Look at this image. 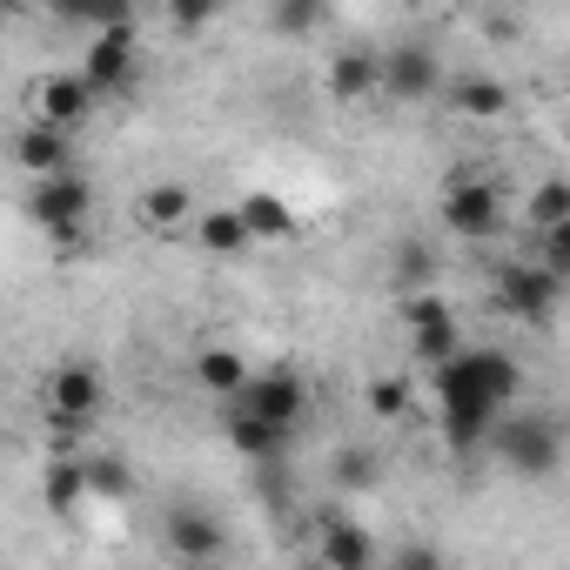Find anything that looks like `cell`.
Wrapping results in <instances>:
<instances>
[{"label":"cell","instance_id":"30","mask_svg":"<svg viewBox=\"0 0 570 570\" xmlns=\"http://www.w3.org/2000/svg\"><path fill=\"white\" fill-rule=\"evenodd\" d=\"M376 476H383V470H376L370 450H343V456H336V483H343V490H376Z\"/></svg>","mask_w":570,"mask_h":570},{"label":"cell","instance_id":"13","mask_svg":"<svg viewBox=\"0 0 570 570\" xmlns=\"http://www.w3.org/2000/svg\"><path fill=\"white\" fill-rule=\"evenodd\" d=\"M75 128H55V121H28L21 135H14V161L41 181V175H61V168H75V141H68Z\"/></svg>","mask_w":570,"mask_h":570},{"label":"cell","instance_id":"27","mask_svg":"<svg viewBox=\"0 0 570 570\" xmlns=\"http://www.w3.org/2000/svg\"><path fill=\"white\" fill-rule=\"evenodd\" d=\"M570 215V175H550V181H537L530 188V202H523V222H530V235L537 228H557Z\"/></svg>","mask_w":570,"mask_h":570},{"label":"cell","instance_id":"23","mask_svg":"<svg viewBox=\"0 0 570 570\" xmlns=\"http://www.w3.org/2000/svg\"><path fill=\"white\" fill-rule=\"evenodd\" d=\"M188 215H195V188H188V181H155V188H141V222H148V228L168 235V228H181Z\"/></svg>","mask_w":570,"mask_h":570},{"label":"cell","instance_id":"14","mask_svg":"<svg viewBox=\"0 0 570 570\" xmlns=\"http://www.w3.org/2000/svg\"><path fill=\"white\" fill-rule=\"evenodd\" d=\"M228 550V530L208 517V510H175L168 517V557H181V563H215Z\"/></svg>","mask_w":570,"mask_h":570},{"label":"cell","instance_id":"32","mask_svg":"<svg viewBox=\"0 0 570 570\" xmlns=\"http://www.w3.org/2000/svg\"><path fill=\"white\" fill-rule=\"evenodd\" d=\"M390 563H410V570H423V563H443V550H436V543H403Z\"/></svg>","mask_w":570,"mask_h":570},{"label":"cell","instance_id":"16","mask_svg":"<svg viewBox=\"0 0 570 570\" xmlns=\"http://www.w3.org/2000/svg\"><path fill=\"white\" fill-rule=\"evenodd\" d=\"M195 242H202L208 255H222V262H235V255L262 248V242H255V228H248V215H242V202H235V208H208V215L195 222Z\"/></svg>","mask_w":570,"mask_h":570},{"label":"cell","instance_id":"24","mask_svg":"<svg viewBox=\"0 0 570 570\" xmlns=\"http://www.w3.org/2000/svg\"><path fill=\"white\" fill-rule=\"evenodd\" d=\"M396 289L416 296V289H436V248L430 242H396Z\"/></svg>","mask_w":570,"mask_h":570},{"label":"cell","instance_id":"21","mask_svg":"<svg viewBox=\"0 0 570 570\" xmlns=\"http://www.w3.org/2000/svg\"><path fill=\"white\" fill-rule=\"evenodd\" d=\"M48 8H55V21L88 28V35H101V28H135V0H48Z\"/></svg>","mask_w":570,"mask_h":570},{"label":"cell","instance_id":"25","mask_svg":"<svg viewBox=\"0 0 570 570\" xmlns=\"http://www.w3.org/2000/svg\"><path fill=\"white\" fill-rule=\"evenodd\" d=\"M410 350H416V363H450L456 350H463V330H456V316H436V323H416L410 330Z\"/></svg>","mask_w":570,"mask_h":570},{"label":"cell","instance_id":"29","mask_svg":"<svg viewBox=\"0 0 570 570\" xmlns=\"http://www.w3.org/2000/svg\"><path fill=\"white\" fill-rule=\"evenodd\" d=\"M370 410H376L383 423L410 416V383H403V376H370Z\"/></svg>","mask_w":570,"mask_h":570},{"label":"cell","instance_id":"28","mask_svg":"<svg viewBox=\"0 0 570 570\" xmlns=\"http://www.w3.org/2000/svg\"><path fill=\"white\" fill-rule=\"evenodd\" d=\"M222 8H228V0H168V28L202 35V28H215V21H222Z\"/></svg>","mask_w":570,"mask_h":570},{"label":"cell","instance_id":"1","mask_svg":"<svg viewBox=\"0 0 570 570\" xmlns=\"http://www.w3.org/2000/svg\"><path fill=\"white\" fill-rule=\"evenodd\" d=\"M436 383V430L456 456H476L497 430L503 410H517L523 396V363L510 350H456L450 363L430 370Z\"/></svg>","mask_w":570,"mask_h":570},{"label":"cell","instance_id":"7","mask_svg":"<svg viewBox=\"0 0 570 570\" xmlns=\"http://www.w3.org/2000/svg\"><path fill=\"white\" fill-rule=\"evenodd\" d=\"M228 410H248V416H268V423H303V410H309V383L296 376V370H262V376H248L235 396H228Z\"/></svg>","mask_w":570,"mask_h":570},{"label":"cell","instance_id":"3","mask_svg":"<svg viewBox=\"0 0 570 570\" xmlns=\"http://www.w3.org/2000/svg\"><path fill=\"white\" fill-rule=\"evenodd\" d=\"M563 289L570 282L550 268V262H503L497 268V309L503 316H517V323H530V330H543V323H557V309H563Z\"/></svg>","mask_w":570,"mask_h":570},{"label":"cell","instance_id":"19","mask_svg":"<svg viewBox=\"0 0 570 570\" xmlns=\"http://www.w3.org/2000/svg\"><path fill=\"white\" fill-rule=\"evenodd\" d=\"M41 497H48V510H55V517H75V510L95 497V490H88V456H55V463H48Z\"/></svg>","mask_w":570,"mask_h":570},{"label":"cell","instance_id":"26","mask_svg":"<svg viewBox=\"0 0 570 570\" xmlns=\"http://www.w3.org/2000/svg\"><path fill=\"white\" fill-rule=\"evenodd\" d=\"M88 490H95L101 503H128V497H135V470H128V456H115V450L88 456Z\"/></svg>","mask_w":570,"mask_h":570},{"label":"cell","instance_id":"17","mask_svg":"<svg viewBox=\"0 0 570 570\" xmlns=\"http://www.w3.org/2000/svg\"><path fill=\"white\" fill-rule=\"evenodd\" d=\"M443 95H450V108L470 115V121H497V115H510V88H503L497 75H456Z\"/></svg>","mask_w":570,"mask_h":570},{"label":"cell","instance_id":"12","mask_svg":"<svg viewBox=\"0 0 570 570\" xmlns=\"http://www.w3.org/2000/svg\"><path fill=\"white\" fill-rule=\"evenodd\" d=\"M323 88H330V101H343V108L383 95V55H376V48H343V55L330 61V75H323Z\"/></svg>","mask_w":570,"mask_h":570},{"label":"cell","instance_id":"31","mask_svg":"<svg viewBox=\"0 0 570 570\" xmlns=\"http://www.w3.org/2000/svg\"><path fill=\"white\" fill-rule=\"evenodd\" d=\"M537 262H550L563 282H570V215L557 228H537Z\"/></svg>","mask_w":570,"mask_h":570},{"label":"cell","instance_id":"6","mask_svg":"<svg viewBox=\"0 0 570 570\" xmlns=\"http://www.w3.org/2000/svg\"><path fill=\"white\" fill-rule=\"evenodd\" d=\"M443 228H450L456 242H490V235L503 228V188L483 181V175L450 181V188H443Z\"/></svg>","mask_w":570,"mask_h":570},{"label":"cell","instance_id":"5","mask_svg":"<svg viewBox=\"0 0 570 570\" xmlns=\"http://www.w3.org/2000/svg\"><path fill=\"white\" fill-rule=\"evenodd\" d=\"M108 410V383L95 363H61L48 376V430H88Z\"/></svg>","mask_w":570,"mask_h":570},{"label":"cell","instance_id":"2","mask_svg":"<svg viewBox=\"0 0 570 570\" xmlns=\"http://www.w3.org/2000/svg\"><path fill=\"white\" fill-rule=\"evenodd\" d=\"M490 456L510 476H557L563 470V423L543 410H503L490 430Z\"/></svg>","mask_w":570,"mask_h":570},{"label":"cell","instance_id":"22","mask_svg":"<svg viewBox=\"0 0 570 570\" xmlns=\"http://www.w3.org/2000/svg\"><path fill=\"white\" fill-rule=\"evenodd\" d=\"M242 215H248L255 242H289L296 235V208L282 202V195H268V188H248L242 195Z\"/></svg>","mask_w":570,"mask_h":570},{"label":"cell","instance_id":"11","mask_svg":"<svg viewBox=\"0 0 570 570\" xmlns=\"http://www.w3.org/2000/svg\"><path fill=\"white\" fill-rule=\"evenodd\" d=\"M383 550H376V537L363 530V523H350L336 503L323 510V530H316V563L323 570H370Z\"/></svg>","mask_w":570,"mask_h":570},{"label":"cell","instance_id":"20","mask_svg":"<svg viewBox=\"0 0 570 570\" xmlns=\"http://www.w3.org/2000/svg\"><path fill=\"white\" fill-rule=\"evenodd\" d=\"M330 28V0H268V35L275 41H309Z\"/></svg>","mask_w":570,"mask_h":570},{"label":"cell","instance_id":"9","mask_svg":"<svg viewBox=\"0 0 570 570\" xmlns=\"http://www.w3.org/2000/svg\"><path fill=\"white\" fill-rule=\"evenodd\" d=\"M443 88H450V81H443L436 48L403 41V48L383 55V95H390V101H430V95H443Z\"/></svg>","mask_w":570,"mask_h":570},{"label":"cell","instance_id":"15","mask_svg":"<svg viewBox=\"0 0 570 570\" xmlns=\"http://www.w3.org/2000/svg\"><path fill=\"white\" fill-rule=\"evenodd\" d=\"M228 450H242L248 463H282V456H289V423H268V416L228 410Z\"/></svg>","mask_w":570,"mask_h":570},{"label":"cell","instance_id":"4","mask_svg":"<svg viewBox=\"0 0 570 570\" xmlns=\"http://www.w3.org/2000/svg\"><path fill=\"white\" fill-rule=\"evenodd\" d=\"M88 208H95V188L75 175V168H61V175H41L35 181V195H28V215L61 242V248H75L81 242V228H88Z\"/></svg>","mask_w":570,"mask_h":570},{"label":"cell","instance_id":"8","mask_svg":"<svg viewBox=\"0 0 570 570\" xmlns=\"http://www.w3.org/2000/svg\"><path fill=\"white\" fill-rule=\"evenodd\" d=\"M81 75L95 81V95H128L135 75H141V41H135V28H101V35H88Z\"/></svg>","mask_w":570,"mask_h":570},{"label":"cell","instance_id":"10","mask_svg":"<svg viewBox=\"0 0 570 570\" xmlns=\"http://www.w3.org/2000/svg\"><path fill=\"white\" fill-rule=\"evenodd\" d=\"M95 81L81 75V68H55V75H41L35 81V108H41V121H55V128H81L88 115H95Z\"/></svg>","mask_w":570,"mask_h":570},{"label":"cell","instance_id":"18","mask_svg":"<svg viewBox=\"0 0 570 570\" xmlns=\"http://www.w3.org/2000/svg\"><path fill=\"white\" fill-rule=\"evenodd\" d=\"M248 376H255V370H248V363H242V350H228V343H208V350L195 356V383H202L208 396H222V403H228Z\"/></svg>","mask_w":570,"mask_h":570}]
</instances>
